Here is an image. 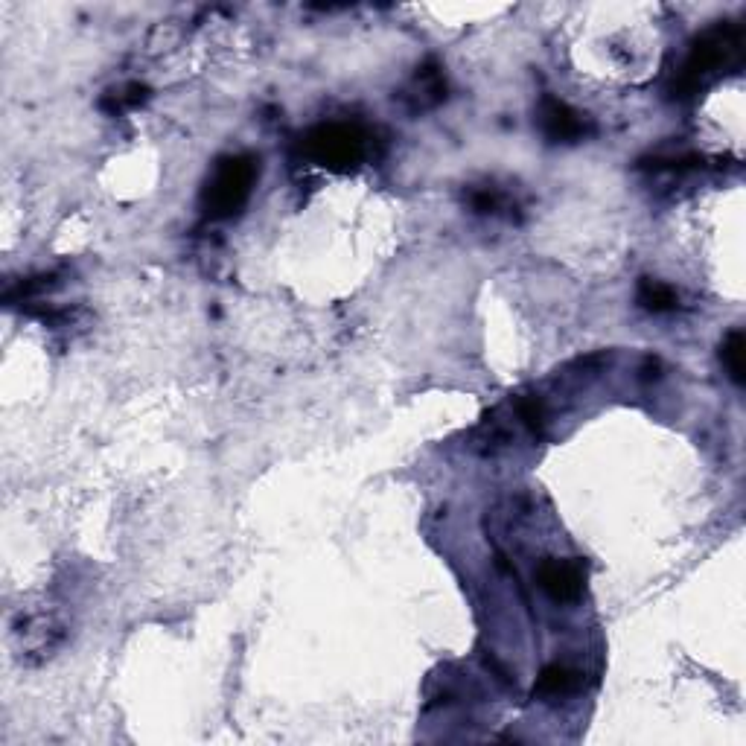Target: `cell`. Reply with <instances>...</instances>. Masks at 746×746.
<instances>
[{
  "mask_svg": "<svg viewBox=\"0 0 746 746\" xmlns=\"http://www.w3.org/2000/svg\"><path fill=\"white\" fill-rule=\"evenodd\" d=\"M741 56V30L738 27H712L709 33H703L694 47H691V56L682 68V76L674 85L677 97H691L712 73H717L720 68L738 62Z\"/></svg>",
  "mask_w": 746,
  "mask_h": 746,
  "instance_id": "1",
  "label": "cell"
},
{
  "mask_svg": "<svg viewBox=\"0 0 746 746\" xmlns=\"http://www.w3.org/2000/svg\"><path fill=\"white\" fill-rule=\"evenodd\" d=\"M257 181V161L248 155H234L219 161L216 172L210 175L207 187H204V210L213 219H231L245 207L251 187Z\"/></svg>",
  "mask_w": 746,
  "mask_h": 746,
  "instance_id": "2",
  "label": "cell"
},
{
  "mask_svg": "<svg viewBox=\"0 0 746 746\" xmlns=\"http://www.w3.org/2000/svg\"><path fill=\"white\" fill-rule=\"evenodd\" d=\"M304 149L315 164L327 170H353L365 158V135L356 126L330 123V126H318L315 132H309Z\"/></svg>",
  "mask_w": 746,
  "mask_h": 746,
  "instance_id": "3",
  "label": "cell"
},
{
  "mask_svg": "<svg viewBox=\"0 0 746 746\" xmlns=\"http://www.w3.org/2000/svg\"><path fill=\"white\" fill-rule=\"evenodd\" d=\"M540 126L551 143H577L589 135V123L583 120V114H577L572 105L557 97H543L540 102Z\"/></svg>",
  "mask_w": 746,
  "mask_h": 746,
  "instance_id": "4",
  "label": "cell"
},
{
  "mask_svg": "<svg viewBox=\"0 0 746 746\" xmlns=\"http://www.w3.org/2000/svg\"><path fill=\"white\" fill-rule=\"evenodd\" d=\"M537 580L554 601H577L583 595L586 569L580 560H548L540 566Z\"/></svg>",
  "mask_w": 746,
  "mask_h": 746,
  "instance_id": "5",
  "label": "cell"
},
{
  "mask_svg": "<svg viewBox=\"0 0 746 746\" xmlns=\"http://www.w3.org/2000/svg\"><path fill=\"white\" fill-rule=\"evenodd\" d=\"M15 633L21 639V650L38 656H50L62 642V627L53 624L50 618H24Z\"/></svg>",
  "mask_w": 746,
  "mask_h": 746,
  "instance_id": "6",
  "label": "cell"
},
{
  "mask_svg": "<svg viewBox=\"0 0 746 746\" xmlns=\"http://www.w3.org/2000/svg\"><path fill=\"white\" fill-rule=\"evenodd\" d=\"M580 685H583L580 671L569 668V665H548L534 685V694L537 697H566V694H575Z\"/></svg>",
  "mask_w": 746,
  "mask_h": 746,
  "instance_id": "7",
  "label": "cell"
},
{
  "mask_svg": "<svg viewBox=\"0 0 746 746\" xmlns=\"http://www.w3.org/2000/svg\"><path fill=\"white\" fill-rule=\"evenodd\" d=\"M414 82H417V91H420V94H414L420 108H429V105H438V102L446 100V82H443V73L435 62H426L423 68H417Z\"/></svg>",
  "mask_w": 746,
  "mask_h": 746,
  "instance_id": "8",
  "label": "cell"
},
{
  "mask_svg": "<svg viewBox=\"0 0 746 746\" xmlns=\"http://www.w3.org/2000/svg\"><path fill=\"white\" fill-rule=\"evenodd\" d=\"M639 304L645 306L647 312L662 315V312H674L679 306V298L668 283H659V280L642 277V283H639Z\"/></svg>",
  "mask_w": 746,
  "mask_h": 746,
  "instance_id": "9",
  "label": "cell"
},
{
  "mask_svg": "<svg viewBox=\"0 0 746 746\" xmlns=\"http://www.w3.org/2000/svg\"><path fill=\"white\" fill-rule=\"evenodd\" d=\"M744 356H746L744 333H741V330H732V333L726 336V341H723V347H720V359H723V365H726L729 376L735 379V385H744L746 382Z\"/></svg>",
  "mask_w": 746,
  "mask_h": 746,
  "instance_id": "10",
  "label": "cell"
},
{
  "mask_svg": "<svg viewBox=\"0 0 746 746\" xmlns=\"http://www.w3.org/2000/svg\"><path fill=\"white\" fill-rule=\"evenodd\" d=\"M146 100H149V88L140 85V82H132V85H126V88H120V91H111V94L102 100V108L111 111V114H120V111H126V108H137L140 102Z\"/></svg>",
  "mask_w": 746,
  "mask_h": 746,
  "instance_id": "11",
  "label": "cell"
},
{
  "mask_svg": "<svg viewBox=\"0 0 746 746\" xmlns=\"http://www.w3.org/2000/svg\"><path fill=\"white\" fill-rule=\"evenodd\" d=\"M516 411H519V417L525 420V426H528L534 435H543L545 414H543V406H540L534 397H522V400L516 403Z\"/></svg>",
  "mask_w": 746,
  "mask_h": 746,
  "instance_id": "12",
  "label": "cell"
},
{
  "mask_svg": "<svg viewBox=\"0 0 746 746\" xmlns=\"http://www.w3.org/2000/svg\"><path fill=\"white\" fill-rule=\"evenodd\" d=\"M470 204H473V210H478V213H493L499 207V196L493 190H473L470 193Z\"/></svg>",
  "mask_w": 746,
  "mask_h": 746,
  "instance_id": "13",
  "label": "cell"
}]
</instances>
